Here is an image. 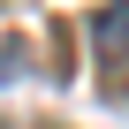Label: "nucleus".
Listing matches in <instances>:
<instances>
[{"label": "nucleus", "mask_w": 129, "mask_h": 129, "mask_svg": "<svg viewBox=\"0 0 129 129\" xmlns=\"http://www.w3.org/2000/svg\"><path fill=\"white\" fill-rule=\"evenodd\" d=\"M91 46H99V61H129V0H106L91 15Z\"/></svg>", "instance_id": "obj_1"}, {"label": "nucleus", "mask_w": 129, "mask_h": 129, "mask_svg": "<svg viewBox=\"0 0 129 129\" xmlns=\"http://www.w3.org/2000/svg\"><path fill=\"white\" fill-rule=\"evenodd\" d=\"M0 76H23V46H8V53H0Z\"/></svg>", "instance_id": "obj_2"}]
</instances>
